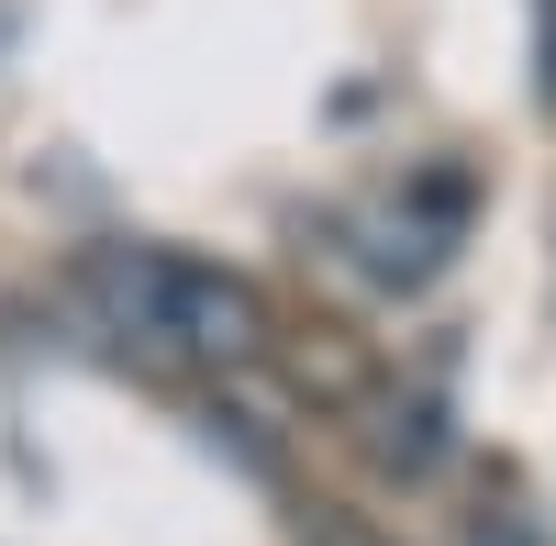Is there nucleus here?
<instances>
[{"mask_svg": "<svg viewBox=\"0 0 556 546\" xmlns=\"http://www.w3.org/2000/svg\"><path fill=\"white\" fill-rule=\"evenodd\" d=\"M78 312L134 369H167V380H245L278 346L267 290L223 257H190V246H89L78 257Z\"/></svg>", "mask_w": 556, "mask_h": 546, "instance_id": "f257e3e1", "label": "nucleus"}, {"mask_svg": "<svg viewBox=\"0 0 556 546\" xmlns=\"http://www.w3.org/2000/svg\"><path fill=\"white\" fill-rule=\"evenodd\" d=\"M323 235H334V257L356 268V280L424 290L456 257V235H468V178L456 167H412V178H390V190H367V201H334Z\"/></svg>", "mask_w": 556, "mask_h": 546, "instance_id": "f03ea898", "label": "nucleus"}, {"mask_svg": "<svg viewBox=\"0 0 556 546\" xmlns=\"http://www.w3.org/2000/svg\"><path fill=\"white\" fill-rule=\"evenodd\" d=\"M345 435H356V458L379 469V480H434L445 469V401L424 390V380H367L356 401H345Z\"/></svg>", "mask_w": 556, "mask_h": 546, "instance_id": "7ed1b4c3", "label": "nucleus"}, {"mask_svg": "<svg viewBox=\"0 0 556 546\" xmlns=\"http://www.w3.org/2000/svg\"><path fill=\"white\" fill-rule=\"evenodd\" d=\"M290 546H401L367 502H345V491H301L290 502Z\"/></svg>", "mask_w": 556, "mask_h": 546, "instance_id": "20e7f679", "label": "nucleus"}, {"mask_svg": "<svg viewBox=\"0 0 556 546\" xmlns=\"http://www.w3.org/2000/svg\"><path fill=\"white\" fill-rule=\"evenodd\" d=\"M456 546H545V524H534V513H513V502H479L468 524H456Z\"/></svg>", "mask_w": 556, "mask_h": 546, "instance_id": "39448f33", "label": "nucleus"}, {"mask_svg": "<svg viewBox=\"0 0 556 546\" xmlns=\"http://www.w3.org/2000/svg\"><path fill=\"white\" fill-rule=\"evenodd\" d=\"M534 89H545V112H556V0H534Z\"/></svg>", "mask_w": 556, "mask_h": 546, "instance_id": "423d86ee", "label": "nucleus"}]
</instances>
